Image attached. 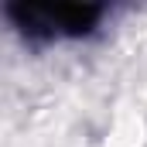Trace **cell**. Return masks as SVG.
I'll use <instances>...</instances> for the list:
<instances>
[{"mask_svg":"<svg viewBox=\"0 0 147 147\" xmlns=\"http://www.w3.org/2000/svg\"><path fill=\"white\" fill-rule=\"evenodd\" d=\"M7 17L17 24V31L34 41H48V38H82L89 34L99 17L103 7L99 3H10Z\"/></svg>","mask_w":147,"mask_h":147,"instance_id":"obj_1","label":"cell"}]
</instances>
